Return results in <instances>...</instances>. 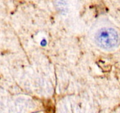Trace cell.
Wrapping results in <instances>:
<instances>
[{
	"label": "cell",
	"mask_w": 120,
	"mask_h": 113,
	"mask_svg": "<svg viewBox=\"0 0 120 113\" xmlns=\"http://www.w3.org/2000/svg\"><path fill=\"white\" fill-rule=\"evenodd\" d=\"M98 46L104 49H111L119 44V35L114 28L105 27L97 31L95 36Z\"/></svg>",
	"instance_id": "cell-1"
}]
</instances>
